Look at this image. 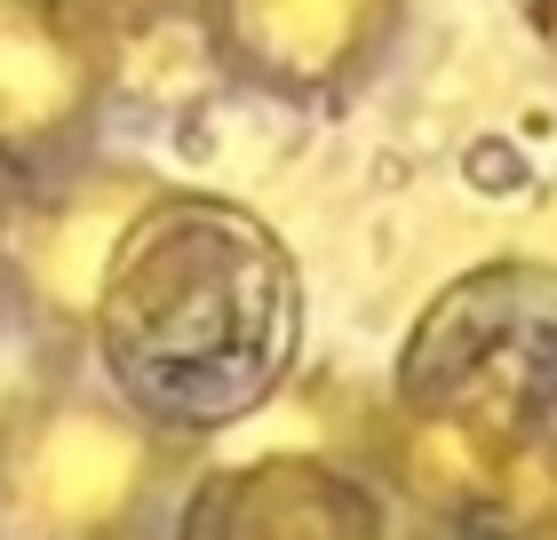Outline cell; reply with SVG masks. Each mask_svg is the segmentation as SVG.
<instances>
[{
    "instance_id": "7a4b0ae2",
    "label": "cell",
    "mask_w": 557,
    "mask_h": 540,
    "mask_svg": "<svg viewBox=\"0 0 557 540\" xmlns=\"http://www.w3.org/2000/svg\"><path fill=\"white\" fill-rule=\"evenodd\" d=\"M398 398L486 477L557 469V271L494 263L422 311Z\"/></svg>"
},
{
    "instance_id": "5b68a950",
    "label": "cell",
    "mask_w": 557,
    "mask_h": 540,
    "mask_svg": "<svg viewBox=\"0 0 557 540\" xmlns=\"http://www.w3.org/2000/svg\"><path fill=\"white\" fill-rule=\"evenodd\" d=\"M81 56L33 0H0V143H40L81 112Z\"/></svg>"
},
{
    "instance_id": "277c9868",
    "label": "cell",
    "mask_w": 557,
    "mask_h": 540,
    "mask_svg": "<svg viewBox=\"0 0 557 540\" xmlns=\"http://www.w3.org/2000/svg\"><path fill=\"white\" fill-rule=\"evenodd\" d=\"M391 0H215V40L263 88H319L367 56Z\"/></svg>"
},
{
    "instance_id": "3957f363",
    "label": "cell",
    "mask_w": 557,
    "mask_h": 540,
    "mask_svg": "<svg viewBox=\"0 0 557 540\" xmlns=\"http://www.w3.org/2000/svg\"><path fill=\"white\" fill-rule=\"evenodd\" d=\"M184 540H383V517L326 461H256L199 485Z\"/></svg>"
},
{
    "instance_id": "8992f818",
    "label": "cell",
    "mask_w": 557,
    "mask_h": 540,
    "mask_svg": "<svg viewBox=\"0 0 557 540\" xmlns=\"http://www.w3.org/2000/svg\"><path fill=\"white\" fill-rule=\"evenodd\" d=\"M128 477H136L128 437H112L104 422H57L48 445H40V461H33V501L57 525H96V517L120 508Z\"/></svg>"
},
{
    "instance_id": "6da1fadb",
    "label": "cell",
    "mask_w": 557,
    "mask_h": 540,
    "mask_svg": "<svg viewBox=\"0 0 557 540\" xmlns=\"http://www.w3.org/2000/svg\"><path fill=\"white\" fill-rule=\"evenodd\" d=\"M295 263L232 199H151L128 223L96 342L112 390L175 429L239 422L295 366Z\"/></svg>"
},
{
    "instance_id": "52a82bcc",
    "label": "cell",
    "mask_w": 557,
    "mask_h": 540,
    "mask_svg": "<svg viewBox=\"0 0 557 540\" xmlns=\"http://www.w3.org/2000/svg\"><path fill=\"white\" fill-rule=\"evenodd\" d=\"M128 9H136V0H128Z\"/></svg>"
}]
</instances>
